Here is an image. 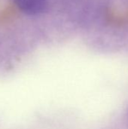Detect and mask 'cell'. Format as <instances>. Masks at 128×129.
<instances>
[{"instance_id":"6da1fadb","label":"cell","mask_w":128,"mask_h":129,"mask_svg":"<svg viewBox=\"0 0 128 129\" xmlns=\"http://www.w3.org/2000/svg\"><path fill=\"white\" fill-rule=\"evenodd\" d=\"M14 2L20 11L29 15L41 13L47 4V0H14Z\"/></svg>"}]
</instances>
